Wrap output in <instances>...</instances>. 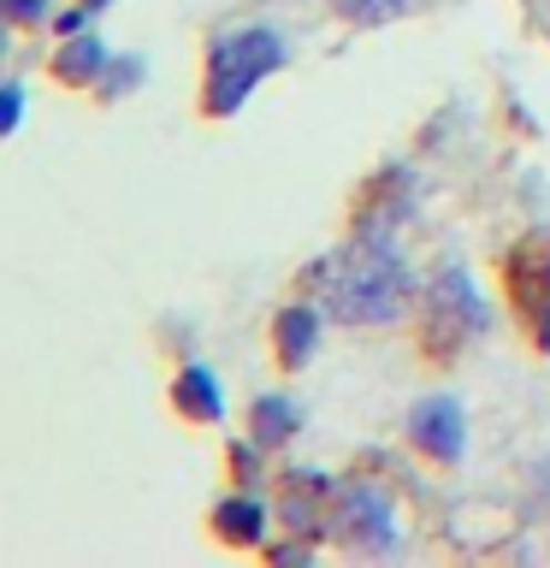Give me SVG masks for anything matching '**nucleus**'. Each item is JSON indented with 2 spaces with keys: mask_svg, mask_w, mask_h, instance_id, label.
I'll list each match as a JSON object with an SVG mask.
<instances>
[{
  "mask_svg": "<svg viewBox=\"0 0 550 568\" xmlns=\"http://www.w3.org/2000/svg\"><path fill=\"white\" fill-rule=\"evenodd\" d=\"M326 314L344 326H390L415 302V273H408L403 248L390 231H361L344 255L326 266Z\"/></svg>",
  "mask_w": 550,
  "mask_h": 568,
  "instance_id": "nucleus-1",
  "label": "nucleus"
},
{
  "mask_svg": "<svg viewBox=\"0 0 550 568\" xmlns=\"http://www.w3.org/2000/svg\"><path fill=\"white\" fill-rule=\"evenodd\" d=\"M284 60H291V48H284L278 30H266V24L220 30V36L207 42V89H202L207 101H202V106H207L213 119H231Z\"/></svg>",
  "mask_w": 550,
  "mask_h": 568,
  "instance_id": "nucleus-2",
  "label": "nucleus"
},
{
  "mask_svg": "<svg viewBox=\"0 0 550 568\" xmlns=\"http://www.w3.org/2000/svg\"><path fill=\"white\" fill-rule=\"evenodd\" d=\"M479 332H486V302H479L468 266H444L426 284V337H432V349H456Z\"/></svg>",
  "mask_w": 550,
  "mask_h": 568,
  "instance_id": "nucleus-3",
  "label": "nucleus"
},
{
  "mask_svg": "<svg viewBox=\"0 0 550 568\" xmlns=\"http://www.w3.org/2000/svg\"><path fill=\"white\" fill-rule=\"evenodd\" d=\"M332 532L367 557H385V550H397V504L379 486H344L332 497Z\"/></svg>",
  "mask_w": 550,
  "mask_h": 568,
  "instance_id": "nucleus-4",
  "label": "nucleus"
},
{
  "mask_svg": "<svg viewBox=\"0 0 550 568\" xmlns=\"http://www.w3.org/2000/svg\"><path fill=\"white\" fill-rule=\"evenodd\" d=\"M408 438L420 444L432 462H456L461 456V403L450 397V390H438V397H420L415 408H408Z\"/></svg>",
  "mask_w": 550,
  "mask_h": 568,
  "instance_id": "nucleus-5",
  "label": "nucleus"
},
{
  "mask_svg": "<svg viewBox=\"0 0 550 568\" xmlns=\"http://www.w3.org/2000/svg\"><path fill=\"white\" fill-rule=\"evenodd\" d=\"M509 278H515V308L532 320V337H539V344H550V248H544V243L515 248Z\"/></svg>",
  "mask_w": 550,
  "mask_h": 568,
  "instance_id": "nucleus-6",
  "label": "nucleus"
},
{
  "mask_svg": "<svg viewBox=\"0 0 550 568\" xmlns=\"http://www.w3.org/2000/svg\"><path fill=\"white\" fill-rule=\"evenodd\" d=\"M172 403L184 408L190 420H220L225 415V397H220V379L202 367V362H190L184 373H177V385H172Z\"/></svg>",
  "mask_w": 550,
  "mask_h": 568,
  "instance_id": "nucleus-7",
  "label": "nucleus"
},
{
  "mask_svg": "<svg viewBox=\"0 0 550 568\" xmlns=\"http://www.w3.org/2000/svg\"><path fill=\"white\" fill-rule=\"evenodd\" d=\"M278 362L284 367H302L314 355V344H319V314L308 308V302H296V308H284L278 314Z\"/></svg>",
  "mask_w": 550,
  "mask_h": 568,
  "instance_id": "nucleus-8",
  "label": "nucleus"
},
{
  "mask_svg": "<svg viewBox=\"0 0 550 568\" xmlns=\"http://www.w3.org/2000/svg\"><path fill=\"white\" fill-rule=\"evenodd\" d=\"M53 71H60L65 83H89V89H95L101 71H106V42H101V36H71V42L53 53Z\"/></svg>",
  "mask_w": 550,
  "mask_h": 568,
  "instance_id": "nucleus-9",
  "label": "nucleus"
},
{
  "mask_svg": "<svg viewBox=\"0 0 550 568\" xmlns=\"http://www.w3.org/2000/svg\"><path fill=\"white\" fill-rule=\"evenodd\" d=\"M213 532H220L225 545H261L266 515H261L255 497H225V504L213 509Z\"/></svg>",
  "mask_w": 550,
  "mask_h": 568,
  "instance_id": "nucleus-10",
  "label": "nucleus"
},
{
  "mask_svg": "<svg viewBox=\"0 0 550 568\" xmlns=\"http://www.w3.org/2000/svg\"><path fill=\"white\" fill-rule=\"evenodd\" d=\"M248 426H255V444L296 438V403L291 397H261L255 408H248Z\"/></svg>",
  "mask_w": 550,
  "mask_h": 568,
  "instance_id": "nucleus-11",
  "label": "nucleus"
},
{
  "mask_svg": "<svg viewBox=\"0 0 550 568\" xmlns=\"http://www.w3.org/2000/svg\"><path fill=\"white\" fill-rule=\"evenodd\" d=\"M337 12L349 18V24H390V18H403V12H415L420 0H332Z\"/></svg>",
  "mask_w": 550,
  "mask_h": 568,
  "instance_id": "nucleus-12",
  "label": "nucleus"
},
{
  "mask_svg": "<svg viewBox=\"0 0 550 568\" xmlns=\"http://www.w3.org/2000/svg\"><path fill=\"white\" fill-rule=\"evenodd\" d=\"M48 12H53V0H7V18H12V24H42Z\"/></svg>",
  "mask_w": 550,
  "mask_h": 568,
  "instance_id": "nucleus-13",
  "label": "nucleus"
},
{
  "mask_svg": "<svg viewBox=\"0 0 550 568\" xmlns=\"http://www.w3.org/2000/svg\"><path fill=\"white\" fill-rule=\"evenodd\" d=\"M136 78H142V60H119V65L101 78V89H106V95H119V89H124V83H136Z\"/></svg>",
  "mask_w": 550,
  "mask_h": 568,
  "instance_id": "nucleus-14",
  "label": "nucleus"
},
{
  "mask_svg": "<svg viewBox=\"0 0 550 568\" xmlns=\"http://www.w3.org/2000/svg\"><path fill=\"white\" fill-rule=\"evenodd\" d=\"M0 95H7V101H0V124H7V131H18V113H24V89L7 83Z\"/></svg>",
  "mask_w": 550,
  "mask_h": 568,
  "instance_id": "nucleus-15",
  "label": "nucleus"
},
{
  "mask_svg": "<svg viewBox=\"0 0 550 568\" xmlns=\"http://www.w3.org/2000/svg\"><path fill=\"white\" fill-rule=\"evenodd\" d=\"M83 7H89V12H101V7H106V0H83Z\"/></svg>",
  "mask_w": 550,
  "mask_h": 568,
  "instance_id": "nucleus-16",
  "label": "nucleus"
}]
</instances>
